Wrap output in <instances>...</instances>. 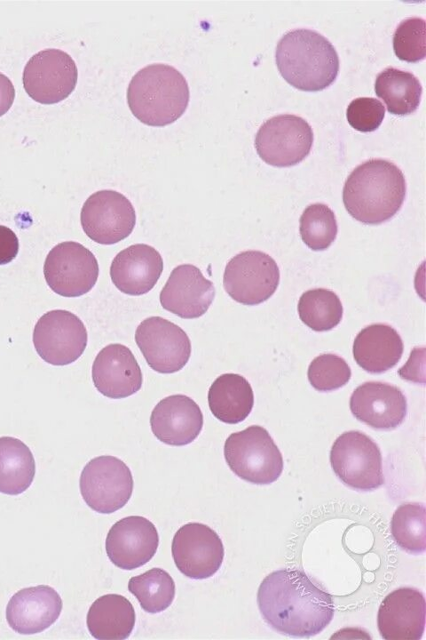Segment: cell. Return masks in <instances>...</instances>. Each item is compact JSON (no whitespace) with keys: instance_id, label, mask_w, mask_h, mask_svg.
<instances>
[{"instance_id":"obj_1","label":"cell","mask_w":426,"mask_h":640,"mask_svg":"<svg viewBox=\"0 0 426 640\" xmlns=\"http://www.w3.org/2000/svg\"><path fill=\"white\" fill-rule=\"evenodd\" d=\"M257 604L272 629L294 637L318 635L335 612L331 595L315 586L304 572L288 568L272 572L262 580Z\"/></svg>"},{"instance_id":"obj_2","label":"cell","mask_w":426,"mask_h":640,"mask_svg":"<svg viewBox=\"0 0 426 640\" xmlns=\"http://www.w3.org/2000/svg\"><path fill=\"white\" fill-rule=\"evenodd\" d=\"M406 193L402 171L390 161L372 158L350 173L343 186V201L353 219L378 225L400 210Z\"/></svg>"},{"instance_id":"obj_3","label":"cell","mask_w":426,"mask_h":640,"mask_svg":"<svg viewBox=\"0 0 426 640\" xmlns=\"http://www.w3.org/2000/svg\"><path fill=\"white\" fill-rule=\"evenodd\" d=\"M275 60L282 77L302 91L317 92L329 86L339 72L334 45L319 32L296 28L280 39Z\"/></svg>"},{"instance_id":"obj_4","label":"cell","mask_w":426,"mask_h":640,"mask_svg":"<svg viewBox=\"0 0 426 640\" xmlns=\"http://www.w3.org/2000/svg\"><path fill=\"white\" fill-rule=\"evenodd\" d=\"M190 98L183 74L171 65L153 63L140 68L127 88V102L142 123L164 126L178 120Z\"/></svg>"},{"instance_id":"obj_5","label":"cell","mask_w":426,"mask_h":640,"mask_svg":"<svg viewBox=\"0 0 426 640\" xmlns=\"http://www.w3.org/2000/svg\"><path fill=\"white\" fill-rule=\"evenodd\" d=\"M224 455L231 470L251 484H270L283 470L282 455L261 426L252 425L231 434L225 440Z\"/></svg>"},{"instance_id":"obj_6","label":"cell","mask_w":426,"mask_h":640,"mask_svg":"<svg viewBox=\"0 0 426 640\" xmlns=\"http://www.w3.org/2000/svg\"><path fill=\"white\" fill-rule=\"evenodd\" d=\"M330 464L336 476L354 490L369 492L384 484L380 449L360 431H346L335 439Z\"/></svg>"},{"instance_id":"obj_7","label":"cell","mask_w":426,"mask_h":640,"mask_svg":"<svg viewBox=\"0 0 426 640\" xmlns=\"http://www.w3.org/2000/svg\"><path fill=\"white\" fill-rule=\"evenodd\" d=\"M79 484L85 503L101 514L122 508L133 491L130 468L122 460L110 455L91 460L81 473Z\"/></svg>"},{"instance_id":"obj_8","label":"cell","mask_w":426,"mask_h":640,"mask_svg":"<svg viewBox=\"0 0 426 640\" xmlns=\"http://www.w3.org/2000/svg\"><path fill=\"white\" fill-rule=\"evenodd\" d=\"M280 283L276 261L260 251H245L233 256L226 264L223 284L227 294L235 301L253 306L267 300Z\"/></svg>"},{"instance_id":"obj_9","label":"cell","mask_w":426,"mask_h":640,"mask_svg":"<svg viewBox=\"0 0 426 640\" xmlns=\"http://www.w3.org/2000/svg\"><path fill=\"white\" fill-rule=\"evenodd\" d=\"M313 132L301 116L284 114L266 120L258 129L255 147L268 164L288 167L303 161L311 152Z\"/></svg>"},{"instance_id":"obj_10","label":"cell","mask_w":426,"mask_h":640,"mask_svg":"<svg viewBox=\"0 0 426 640\" xmlns=\"http://www.w3.org/2000/svg\"><path fill=\"white\" fill-rule=\"evenodd\" d=\"M78 70L66 52L47 48L32 55L25 65L22 83L28 96L42 104H54L75 90Z\"/></svg>"},{"instance_id":"obj_11","label":"cell","mask_w":426,"mask_h":640,"mask_svg":"<svg viewBox=\"0 0 426 640\" xmlns=\"http://www.w3.org/2000/svg\"><path fill=\"white\" fill-rule=\"evenodd\" d=\"M43 275L49 287L63 297H79L90 292L99 276L94 254L83 244L62 242L46 256Z\"/></svg>"},{"instance_id":"obj_12","label":"cell","mask_w":426,"mask_h":640,"mask_svg":"<svg viewBox=\"0 0 426 640\" xmlns=\"http://www.w3.org/2000/svg\"><path fill=\"white\" fill-rule=\"evenodd\" d=\"M87 330L74 313L54 309L43 314L33 332V343L43 360L52 365H67L83 353Z\"/></svg>"},{"instance_id":"obj_13","label":"cell","mask_w":426,"mask_h":640,"mask_svg":"<svg viewBox=\"0 0 426 640\" xmlns=\"http://www.w3.org/2000/svg\"><path fill=\"white\" fill-rule=\"evenodd\" d=\"M84 233L100 244H114L128 237L136 225V212L120 192L103 189L91 194L81 210Z\"/></svg>"},{"instance_id":"obj_14","label":"cell","mask_w":426,"mask_h":640,"mask_svg":"<svg viewBox=\"0 0 426 640\" xmlns=\"http://www.w3.org/2000/svg\"><path fill=\"white\" fill-rule=\"evenodd\" d=\"M135 341L148 365L160 373H173L188 362L192 346L188 335L176 324L161 316L143 320Z\"/></svg>"},{"instance_id":"obj_15","label":"cell","mask_w":426,"mask_h":640,"mask_svg":"<svg viewBox=\"0 0 426 640\" xmlns=\"http://www.w3.org/2000/svg\"><path fill=\"white\" fill-rule=\"evenodd\" d=\"M171 552L177 568L185 576L203 580L221 567L225 549L218 534L201 523H188L174 535Z\"/></svg>"},{"instance_id":"obj_16","label":"cell","mask_w":426,"mask_h":640,"mask_svg":"<svg viewBox=\"0 0 426 640\" xmlns=\"http://www.w3.org/2000/svg\"><path fill=\"white\" fill-rule=\"evenodd\" d=\"M158 544L154 524L144 516H130L110 528L106 539V552L115 566L133 570L152 559Z\"/></svg>"},{"instance_id":"obj_17","label":"cell","mask_w":426,"mask_h":640,"mask_svg":"<svg viewBox=\"0 0 426 640\" xmlns=\"http://www.w3.org/2000/svg\"><path fill=\"white\" fill-rule=\"evenodd\" d=\"M350 409L357 420L367 426L390 430L402 424L407 404L398 387L381 381H367L351 394Z\"/></svg>"},{"instance_id":"obj_18","label":"cell","mask_w":426,"mask_h":640,"mask_svg":"<svg viewBox=\"0 0 426 640\" xmlns=\"http://www.w3.org/2000/svg\"><path fill=\"white\" fill-rule=\"evenodd\" d=\"M214 298L213 283L192 264L176 267L160 293L162 307L185 319L201 316Z\"/></svg>"},{"instance_id":"obj_19","label":"cell","mask_w":426,"mask_h":640,"mask_svg":"<svg viewBox=\"0 0 426 640\" xmlns=\"http://www.w3.org/2000/svg\"><path fill=\"white\" fill-rule=\"evenodd\" d=\"M425 599L414 588H399L382 601L377 626L385 640H419L425 628Z\"/></svg>"},{"instance_id":"obj_20","label":"cell","mask_w":426,"mask_h":640,"mask_svg":"<svg viewBox=\"0 0 426 640\" xmlns=\"http://www.w3.org/2000/svg\"><path fill=\"white\" fill-rule=\"evenodd\" d=\"M91 376L98 391L113 399L137 393L143 382L134 355L120 343L109 344L99 352L92 364Z\"/></svg>"},{"instance_id":"obj_21","label":"cell","mask_w":426,"mask_h":640,"mask_svg":"<svg viewBox=\"0 0 426 640\" xmlns=\"http://www.w3.org/2000/svg\"><path fill=\"white\" fill-rule=\"evenodd\" d=\"M62 605L59 593L48 585L25 588L9 600L6 620L19 634L40 633L59 619Z\"/></svg>"},{"instance_id":"obj_22","label":"cell","mask_w":426,"mask_h":640,"mask_svg":"<svg viewBox=\"0 0 426 640\" xmlns=\"http://www.w3.org/2000/svg\"><path fill=\"white\" fill-rule=\"evenodd\" d=\"M153 434L161 442L174 446L194 441L203 426L199 405L189 396L177 394L162 399L150 416Z\"/></svg>"},{"instance_id":"obj_23","label":"cell","mask_w":426,"mask_h":640,"mask_svg":"<svg viewBox=\"0 0 426 640\" xmlns=\"http://www.w3.org/2000/svg\"><path fill=\"white\" fill-rule=\"evenodd\" d=\"M162 270L163 260L157 250L148 244H135L114 258L110 277L122 292L138 296L153 289Z\"/></svg>"},{"instance_id":"obj_24","label":"cell","mask_w":426,"mask_h":640,"mask_svg":"<svg viewBox=\"0 0 426 640\" xmlns=\"http://www.w3.org/2000/svg\"><path fill=\"white\" fill-rule=\"evenodd\" d=\"M404 345L398 332L386 324H373L362 329L353 342L356 363L370 373H383L400 360Z\"/></svg>"},{"instance_id":"obj_25","label":"cell","mask_w":426,"mask_h":640,"mask_svg":"<svg viewBox=\"0 0 426 640\" xmlns=\"http://www.w3.org/2000/svg\"><path fill=\"white\" fill-rule=\"evenodd\" d=\"M136 613L123 596L106 594L96 599L87 613V628L99 640L127 639L135 626Z\"/></svg>"},{"instance_id":"obj_26","label":"cell","mask_w":426,"mask_h":640,"mask_svg":"<svg viewBox=\"0 0 426 640\" xmlns=\"http://www.w3.org/2000/svg\"><path fill=\"white\" fill-rule=\"evenodd\" d=\"M208 402L212 414L220 421L237 424L243 421L254 405L249 382L237 373H224L211 384Z\"/></svg>"},{"instance_id":"obj_27","label":"cell","mask_w":426,"mask_h":640,"mask_svg":"<svg viewBox=\"0 0 426 640\" xmlns=\"http://www.w3.org/2000/svg\"><path fill=\"white\" fill-rule=\"evenodd\" d=\"M36 462L28 446L12 436L0 437V492L18 495L32 484Z\"/></svg>"},{"instance_id":"obj_28","label":"cell","mask_w":426,"mask_h":640,"mask_svg":"<svg viewBox=\"0 0 426 640\" xmlns=\"http://www.w3.org/2000/svg\"><path fill=\"white\" fill-rule=\"evenodd\" d=\"M375 92L384 101L388 112L405 116L418 108L422 87L414 74L388 67L377 75Z\"/></svg>"},{"instance_id":"obj_29","label":"cell","mask_w":426,"mask_h":640,"mask_svg":"<svg viewBox=\"0 0 426 640\" xmlns=\"http://www.w3.org/2000/svg\"><path fill=\"white\" fill-rule=\"evenodd\" d=\"M300 319L316 332L329 331L343 317V305L333 291L325 288L311 289L304 292L298 301Z\"/></svg>"},{"instance_id":"obj_30","label":"cell","mask_w":426,"mask_h":640,"mask_svg":"<svg viewBox=\"0 0 426 640\" xmlns=\"http://www.w3.org/2000/svg\"><path fill=\"white\" fill-rule=\"evenodd\" d=\"M128 589L138 599L141 608L149 613L166 610L175 596L174 580L161 568H153L130 578Z\"/></svg>"},{"instance_id":"obj_31","label":"cell","mask_w":426,"mask_h":640,"mask_svg":"<svg viewBox=\"0 0 426 640\" xmlns=\"http://www.w3.org/2000/svg\"><path fill=\"white\" fill-rule=\"evenodd\" d=\"M390 532L396 544L410 554H421L426 548V510L422 503L401 504L393 513Z\"/></svg>"},{"instance_id":"obj_32","label":"cell","mask_w":426,"mask_h":640,"mask_svg":"<svg viewBox=\"0 0 426 640\" xmlns=\"http://www.w3.org/2000/svg\"><path fill=\"white\" fill-rule=\"evenodd\" d=\"M299 229L303 242L309 248L323 251L335 240L338 227L334 212L327 204L316 203L303 212Z\"/></svg>"},{"instance_id":"obj_33","label":"cell","mask_w":426,"mask_h":640,"mask_svg":"<svg viewBox=\"0 0 426 640\" xmlns=\"http://www.w3.org/2000/svg\"><path fill=\"white\" fill-rule=\"evenodd\" d=\"M351 371L346 361L335 354H322L315 357L308 368L311 385L321 392L332 391L344 386Z\"/></svg>"},{"instance_id":"obj_34","label":"cell","mask_w":426,"mask_h":640,"mask_svg":"<svg viewBox=\"0 0 426 640\" xmlns=\"http://www.w3.org/2000/svg\"><path fill=\"white\" fill-rule=\"evenodd\" d=\"M425 20L421 17L403 20L393 34V50L401 60L418 62L426 56Z\"/></svg>"},{"instance_id":"obj_35","label":"cell","mask_w":426,"mask_h":640,"mask_svg":"<svg viewBox=\"0 0 426 640\" xmlns=\"http://www.w3.org/2000/svg\"><path fill=\"white\" fill-rule=\"evenodd\" d=\"M385 108L375 98L359 97L351 101L346 109L350 125L357 131L369 132L375 131L382 124Z\"/></svg>"},{"instance_id":"obj_36","label":"cell","mask_w":426,"mask_h":640,"mask_svg":"<svg viewBox=\"0 0 426 640\" xmlns=\"http://www.w3.org/2000/svg\"><path fill=\"white\" fill-rule=\"evenodd\" d=\"M424 347L414 348L406 365L398 370L402 379L424 383Z\"/></svg>"},{"instance_id":"obj_37","label":"cell","mask_w":426,"mask_h":640,"mask_svg":"<svg viewBox=\"0 0 426 640\" xmlns=\"http://www.w3.org/2000/svg\"><path fill=\"white\" fill-rule=\"evenodd\" d=\"M19 252V240L9 228L0 225V265L10 263Z\"/></svg>"},{"instance_id":"obj_38","label":"cell","mask_w":426,"mask_h":640,"mask_svg":"<svg viewBox=\"0 0 426 640\" xmlns=\"http://www.w3.org/2000/svg\"><path fill=\"white\" fill-rule=\"evenodd\" d=\"M15 98V89L11 79L0 72V116L12 107Z\"/></svg>"}]
</instances>
